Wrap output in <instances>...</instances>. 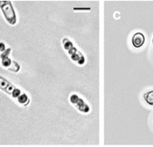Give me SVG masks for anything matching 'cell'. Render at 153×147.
Segmentation results:
<instances>
[{
  "instance_id": "cell-1",
  "label": "cell",
  "mask_w": 153,
  "mask_h": 147,
  "mask_svg": "<svg viewBox=\"0 0 153 147\" xmlns=\"http://www.w3.org/2000/svg\"><path fill=\"white\" fill-rule=\"evenodd\" d=\"M0 8H1L7 22L11 25H14L17 22V18L11 2L8 0L7 1V0H0Z\"/></svg>"
},
{
  "instance_id": "cell-2",
  "label": "cell",
  "mask_w": 153,
  "mask_h": 147,
  "mask_svg": "<svg viewBox=\"0 0 153 147\" xmlns=\"http://www.w3.org/2000/svg\"><path fill=\"white\" fill-rule=\"evenodd\" d=\"M63 46H64V49L70 54L71 60L74 61L75 62H77L78 64H84L85 63V57L83 56V54L80 53L74 47L73 43H71L69 39H67V38L63 39Z\"/></svg>"
},
{
  "instance_id": "cell-3",
  "label": "cell",
  "mask_w": 153,
  "mask_h": 147,
  "mask_svg": "<svg viewBox=\"0 0 153 147\" xmlns=\"http://www.w3.org/2000/svg\"><path fill=\"white\" fill-rule=\"evenodd\" d=\"M70 100H71V104H74V105H76V107L78 108L79 111L83 112V113H88V112H89V110H90V109H89V106L84 102V100H83L82 99H80V98L78 97V95L73 94V95L71 96Z\"/></svg>"
},
{
  "instance_id": "cell-4",
  "label": "cell",
  "mask_w": 153,
  "mask_h": 147,
  "mask_svg": "<svg viewBox=\"0 0 153 147\" xmlns=\"http://www.w3.org/2000/svg\"><path fill=\"white\" fill-rule=\"evenodd\" d=\"M14 86L10 83V82H8L7 80H6L5 78L0 76V89L4 90L5 92L10 94L12 93V91L14 90Z\"/></svg>"
},
{
  "instance_id": "cell-5",
  "label": "cell",
  "mask_w": 153,
  "mask_h": 147,
  "mask_svg": "<svg viewBox=\"0 0 153 147\" xmlns=\"http://www.w3.org/2000/svg\"><path fill=\"white\" fill-rule=\"evenodd\" d=\"M144 42H145V36H144L142 33H137L134 34L132 38V43L134 45V47L140 48L143 46Z\"/></svg>"
},
{
  "instance_id": "cell-6",
  "label": "cell",
  "mask_w": 153,
  "mask_h": 147,
  "mask_svg": "<svg viewBox=\"0 0 153 147\" xmlns=\"http://www.w3.org/2000/svg\"><path fill=\"white\" fill-rule=\"evenodd\" d=\"M144 99H145L147 104H149V105H153V90L149 91L144 95Z\"/></svg>"
},
{
  "instance_id": "cell-7",
  "label": "cell",
  "mask_w": 153,
  "mask_h": 147,
  "mask_svg": "<svg viewBox=\"0 0 153 147\" xmlns=\"http://www.w3.org/2000/svg\"><path fill=\"white\" fill-rule=\"evenodd\" d=\"M18 102L22 105H27L29 104V98L25 93H22L20 95V97L18 98Z\"/></svg>"
},
{
  "instance_id": "cell-8",
  "label": "cell",
  "mask_w": 153,
  "mask_h": 147,
  "mask_svg": "<svg viewBox=\"0 0 153 147\" xmlns=\"http://www.w3.org/2000/svg\"><path fill=\"white\" fill-rule=\"evenodd\" d=\"M10 71H11V72H14V73H17L18 71L20 70V65L18 64V62H14V61H12L11 62V64L10 65V67L7 68Z\"/></svg>"
},
{
  "instance_id": "cell-9",
  "label": "cell",
  "mask_w": 153,
  "mask_h": 147,
  "mask_svg": "<svg viewBox=\"0 0 153 147\" xmlns=\"http://www.w3.org/2000/svg\"><path fill=\"white\" fill-rule=\"evenodd\" d=\"M11 62H12V61H11L10 58H5V59H2L1 63H2V65H3L4 67L8 68V67H10V64H11Z\"/></svg>"
},
{
  "instance_id": "cell-10",
  "label": "cell",
  "mask_w": 153,
  "mask_h": 147,
  "mask_svg": "<svg viewBox=\"0 0 153 147\" xmlns=\"http://www.w3.org/2000/svg\"><path fill=\"white\" fill-rule=\"evenodd\" d=\"M21 94H22V92H21V90L19 88H14V90L12 91V93H11V96L13 98H19Z\"/></svg>"
},
{
  "instance_id": "cell-11",
  "label": "cell",
  "mask_w": 153,
  "mask_h": 147,
  "mask_svg": "<svg viewBox=\"0 0 153 147\" xmlns=\"http://www.w3.org/2000/svg\"><path fill=\"white\" fill-rule=\"evenodd\" d=\"M10 51H11V49H7L4 52H2V54L0 55V57H1V60L2 59H5V58H8V55H10Z\"/></svg>"
},
{
  "instance_id": "cell-12",
  "label": "cell",
  "mask_w": 153,
  "mask_h": 147,
  "mask_svg": "<svg viewBox=\"0 0 153 147\" xmlns=\"http://www.w3.org/2000/svg\"><path fill=\"white\" fill-rule=\"evenodd\" d=\"M6 50V46L4 43L0 42V52H4Z\"/></svg>"
},
{
  "instance_id": "cell-13",
  "label": "cell",
  "mask_w": 153,
  "mask_h": 147,
  "mask_svg": "<svg viewBox=\"0 0 153 147\" xmlns=\"http://www.w3.org/2000/svg\"><path fill=\"white\" fill-rule=\"evenodd\" d=\"M152 43H153V38H152Z\"/></svg>"
}]
</instances>
